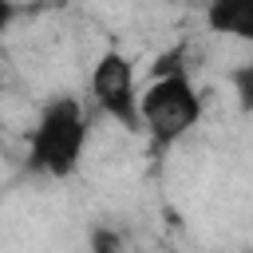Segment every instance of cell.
Returning <instances> with one entry per match:
<instances>
[{
	"label": "cell",
	"instance_id": "5b68a950",
	"mask_svg": "<svg viewBox=\"0 0 253 253\" xmlns=\"http://www.w3.org/2000/svg\"><path fill=\"white\" fill-rule=\"evenodd\" d=\"M20 20V0H0V36Z\"/></svg>",
	"mask_w": 253,
	"mask_h": 253
},
{
	"label": "cell",
	"instance_id": "6da1fadb",
	"mask_svg": "<svg viewBox=\"0 0 253 253\" xmlns=\"http://www.w3.org/2000/svg\"><path fill=\"white\" fill-rule=\"evenodd\" d=\"M202 115L206 103L190 67L182 63V51L162 55V63L138 87V130L154 146H174L194 126H202Z\"/></svg>",
	"mask_w": 253,
	"mask_h": 253
},
{
	"label": "cell",
	"instance_id": "3957f363",
	"mask_svg": "<svg viewBox=\"0 0 253 253\" xmlns=\"http://www.w3.org/2000/svg\"><path fill=\"white\" fill-rule=\"evenodd\" d=\"M138 71H134V59L119 47H107L95 63H91V75H87V99L91 107L111 119L115 126L123 130H138Z\"/></svg>",
	"mask_w": 253,
	"mask_h": 253
},
{
	"label": "cell",
	"instance_id": "8992f818",
	"mask_svg": "<svg viewBox=\"0 0 253 253\" xmlns=\"http://www.w3.org/2000/svg\"><path fill=\"white\" fill-rule=\"evenodd\" d=\"M0 103H4V83H0Z\"/></svg>",
	"mask_w": 253,
	"mask_h": 253
},
{
	"label": "cell",
	"instance_id": "7a4b0ae2",
	"mask_svg": "<svg viewBox=\"0 0 253 253\" xmlns=\"http://www.w3.org/2000/svg\"><path fill=\"white\" fill-rule=\"evenodd\" d=\"M87 142H91L87 103L79 95H51L36 111V123L28 130V166L43 178L67 182L83 166Z\"/></svg>",
	"mask_w": 253,
	"mask_h": 253
},
{
	"label": "cell",
	"instance_id": "277c9868",
	"mask_svg": "<svg viewBox=\"0 0 253 253\" xmlns=\"http://www.w3.org/2000/svg\"><path fill=\"white\" fill-rule=\"evenodd\" d=\"M210 32L229 40H253V0H202Z\"/></svg>",
	"mask_w": 253,
	"mask_h": 253
}]
</instances>
